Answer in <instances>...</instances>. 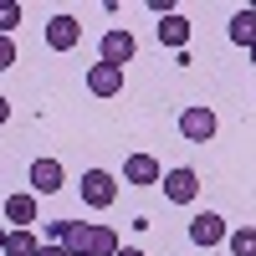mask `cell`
<instances>
[{
    "instance_id": "16",
    "label": "cell",
    "mask_w": 256,
    "mask_h": 256,
    "mask_svg": "<svg viewBox=\"0 0 256 256\" xmlns=\"http://www.w3.org/2000/svg\"><path fill=\"white\" fill-rule=\"evenodd\" d=\"M62 246H67L72 256H88V226L72 220V226H67V241H62Z\"/></svg>"
},
{
    "instance_id": "3",
    "label": "cell",
    "mask_w": 256,
    "mask_h": 256,
    "mask_svg": "<svg viewBox=\"0 0 256 256\" xmlns=\"http://www.w3.org/2000/svg\"><path fill=\"white\" fill-rule=\"evenodd\" d=\"M36 220H41V200L31 195V190L6 195V226H10V230H31Z\"/></svg>"
},
{
    "instance_id": "7",
    "label": "cell",
    "mask_w": 256,
    "mask_h": 256,
    "mask_svg": "<svg viewBox=\"0 0 256 256\" xmlns=\"http://www.w3.org/2000/svg\"><path fill=\"white\" fill-rule=\"evenodd\" d=\"M77 41H82V20H77V16L62 10V16L46 20V46H52V52H72Z\"/></svg>"
},
{
    "instance_id": "15",
    "label": "cell",
    "mask_w": 256,
    "mask_h": 256,
    "mask_svg": "<svg viewBox=\"0 0 256 256\" xmlns=\"http://www.w3.org/2000/svg\"><path fill=\"white\" fill-rule=\"evenodd\" d=\"M230 256H256V226H241V230H230Z\"/></svg>"
},
{
    "instance_id": "11",
    "label": "cell",
    "mask_w": 256,
    "mask_h": 256,
    "mask_svg": "<svg viewBox=\"0 0 256 256\" xmlns=\"http://www.w3.org/2000/svg\"><path fill=\"white\" fill-rule=\"evenodd\" d=\"M159 46H169V52H184L190 46V20L174 10V16H159Z\"/></svg>"
},
{
    "instance_id": "5",
    "label": "cell",
    "mask_w": 256,
    "mask_h": 256,
    "mask_svg": "<svg viewBox=\"0 0 256 256\" xmlns=\"http://www.w3.org/2000/svg\"><path fill=\"white\" fill-rule=\"evenodd\" d=\"M180 134H184L190 144H210V138H216V113H210L205 102L184 108V113H180Z\"/></svg>"
},
{
    "instance_id": "12",
    "label": "cell",
    "mask_w": 256,
    "mask_h": 256,
    "mask_svg": "<svg viewBox=\"0 0 256 256\" xmlns=\"http://www.w3.org/2000/svg\"><path fill=\"white\" fill-rule=\"evenodd\" d=\"M226 36L230 41H236V46H256V10H236V16H230V26H226Z\"/></svg>"
},
{
    "instance_id": "13",
    "label": "cell",
    "mask_w": 256,
    "mask_h": 256,
    "mask_svg": "<svg viewBox=\"0 0 256 256\" xmlns=\"http://www.w3.org/2000/svg\"><path fill=\"white\" fill-rule=\"evenodd\" d=\"M88 256H118V230L113 226H88Z\"/></svg>"
},
{
    "instance_id": "2",
    "label": "cell",
    "mask_w": 256,
    "mask_h": 256,
    "mask_svg": "<svg viewBox=\"0 0 256 256\" xmlns=\"http://www.w3.org/2000/svg\"><path fill=\"white\" fill-rule=\"evenodd\" d=\"M134 52H138V41H134V31H102V41H98V56L108 62V67H118L123 72V62H134Z\"/></svg>"
},
{
    "instance_id": "19",
    "label": "cell",
    "mask_w": 256,
    "mask_h": 256,
    "mask_svg": "<svg viewBox=\"0 0 256 256\" xmlns=\"http://www.w3.org/2000/svg\"><path fill=\"white\" fill-rule=\"evenodd\" d=\"M36 256H72V251H67V246H46V241H41V251H36Z\"/></svg>"
},
{
    "instance_id": "10",
    "label": "cell",
    "mask_w": 256,
    "mask_h": 256,
    "mask_svg": "<svg viewBox=\"0 0 256 256\" xmlns=\"http://www.w3.org/2000/svg\"><path fill=\"white\" fill-rule=\"evenodd\" d=\"M88 92L92 98H118L123 92V72L108 67V62H92V67H88Z\"/></svg>"
},
{
    "instance_id": "6",
    "label": "cell",
    "mask_w": 256,
    "mask_h": 256,
    "mask_svg": "<svg viewBox=\"0 0 256 256\" xmlns=\"http://www.w3.org/2000/svg\"><path fill=\"white\" fill-rule=\"evenodd\" d=\"M226 236H230V230H226V220L216 216V210H200V216L190 220V241H195L200 251H210V246H220Z\"/></svg>"
},
{
    "instance_id": "4",
    "label": "cell",
    "mask_w": 256,
    "mask_h": 256,
    "mask_svg": "<svg viewBox=\"0 0 256 256\" xmlns=\"http://www.w3.org/2000/svg\"><path fill=\"white\" fill-rule=\"evenodd\" d=\"M159 184H164V200H174V205H190V200L200 195V174H195V169H184V164H180V169H164Z\"/></svg>"
},
{
    "instance_id": "18",
    "label": "cell",
    "mask_w": 256,
    "mask_h": 256,
    "mask_svg": "<svg viewBox=\"0 0 256 256\" xmlns=\"http://www.w3.org/2000/svg\"><path fill=\"white\" fill-rule=\"evenodd\" d=\"M6 67H16V41L0 36V72H6Z\"/></svg>"
},
{
    "instance_id": "8",
    "label": "cell",
    "mask_w": 256,
    "mask_h": 256,
    "mask_svg": "<svg viewBox=\"0 0 256 256\" xmlns=\"http://www.w3.org/2000/svg\"><path fill=\"white\" fill-rule=\"evenodd\" d=\"M62 184H67L62 159H36V164H31V195H56Z\"/></svg>"
},
{
    "instance_id": "17",
    "label": "cell",
    "mask_w": 256,
    "mask_h": 256,
    "mask_svg": "<svg viewBox=\"0 0 256 256\" xmlns=\"http://www.w3.org/2000/svg\"><path fill=\"white\" fill-rule=\"evenodd\" d=\"M20 26V0H0V36H10Z\"/></svg>"
},
{
    "instance_id": "14",
    "label": "cell",
    "mask_w": 256,
    "mask_h": 256,
    "mask_svg": "<svg viewBox=\"0 0 256 256\" xmlns=\"http://www.w3.org/2000/svg\"><path fill=\"white\" fill-rule=\"evenodd\" d=\"M36 251H41L36 230H10V236H6V251H0V256H36Z\"/></svg>"
},
{
    "instance_id": "9",
    "label": "cell",
    "mask_w": 256,
    "mask_h": 256,
    "mask_svg": "<svg viewBox=\"0 0 256 256\" xmlns=\"http://www.w3.org/2000/svg\"><path fill=\"white\" fill-rule=\"evenodd\" d=\"M123 180H128V184H138V190H148V184H159V180H164V169H159L154 154H128V159H123Z\"/></svg>"
},
{
    "instance_id": "23",
    "label": "cell",
    "mask_w": 256,
    "mask_h": 256,
    "mask_svg": "<svg viewBox=\"0 0 256 256\" xmlns=\"http://www.w3.org/2000/svg\"><path fill=\"white\" fill-rule=\"evenodd\" d=\"M251 67H256V46H251Z\"/></svg>"
},
{
    "instance_id": "22",
    "label": "cell",
    "mask_w": 256,
    "mask_h": 256,
    "mask_svg": "<svg viewBox=\"0 0 256 256\" xmlns=\"http://www.w3.org/2000/svg\"><path fill=\"white\" fill-rule=\"evenodd\" d=\"M6 236H10V226H0V251H6Z\"/></svg>"
},
{
    "instance_id": "21",
    "label": "cell",
    "mask_w": 256,
    "mask_h": 256,
    "mask_svg": "<svg viewBox=\"0 0 256 256\" xmlns=\"http://www.w3.org/2000/svg\"><path fill=\"white\" fill-rule=\"evenodd\" d=\"M118 256H144V251L138 246H118Z\"/></svg>"
},
{
    "instance_id": "20",
    "label": "cell",
    "mask_w": 256,
    "mask_h": 256,
    "mask_svg": "<svg viewBox=\"0 0 256 256\" xmlns=\"http://www.w3.org/2000/svg\"><path fill=\"white\" fill-rule=\"evenodd\" d=\"M6 123H10V102L0 98V128H6Z\"/></svg>"
},
{
    "instance_id": "1",
    "label": "cell",
    "mask_w": 256,
    "mask_h": 256,
    "mask_svg": "<svg viewBox=\"0 0 256 256\" xmlns=\"http://www.w3.org/2000/svg\"><path fill=\"white\" fill-rule=\"evenodd\" d=\"M82 205H92V210H108L118 200V180L108 174V169H82Z\"/></svg>"
}]
</instances>
